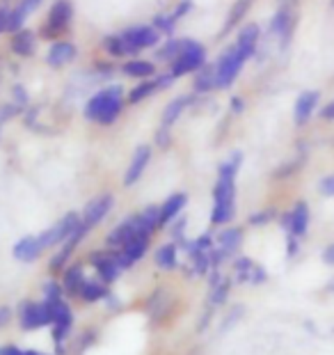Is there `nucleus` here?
<instances>
[{
  "label": "nucleus",
  "instance_id": "1",
  "mask_svg": "<svg viewBox=\"0 0 334 355\" xmlns=\"http://www.w3.org/2000/svg\"><path fill=\"white\" fill-rule=\"evenodd\" d=\"M126 108V89L121 83H108L94 89L82 105V117L98 126H112Z\"/></svg>",
  "mask_w": 334,
  "mask_h": 355
},
{
  "label": "nucleus",
  "instance_id": "2",
  "mask_svg": "<svg viewBox=\"0 0 334 355\" xmlns=\"http://www.w3.org/2000/svg\"><path fill=\"white\" fill-rule=\"evenodd\" d=\"M73 3L71 0H53L46 19L39 24V30H37V37L39 42H55V40H64L69 35L71 24H73Z\"/></svg>",
  "mask_w": 334,
  "mask_h": 355
},
{
  "label": "nucleus",
  "instance_id": "3",
  "mask_svg": "<svg viewBox=\"0 0 334 355\" xmlns=\"http://www.w3.org/2000/svg\"><path fill=\"white\" fill-rule=\"evenodd\" d=\"M249 60L243 53L229 44L225 51L218 53V58L213 60V69H216V89H231L236 85V80L240 76L243 67Z\"/></svg>",
  "mask_w": 334,
  "mask_h": 355
},
{
  "label": "nucleus",
  "instance_id": "4",
  "mask_svg": "<svg viewBox=\"0 0 334 355\" xmlns=\"http://www.w3.org/2000/svg\"><path fill=\"white\" fill-rule=\"evenodd\" d=\"M209 62L206 55V46L200 40H193V37H184V49H181L179 58L167 67V71L172 73L174 78H186L193 76L195 71H200L204 64Z\"/></svg>",
  "mask_w": 334,
  "mask_h": 355
},
{
  "label": "nucleus",
  "instance_id": "5",
  "mask_svg": "<svg viewBox=\"0 0 334 355\" xmlns=\"http://www.w3.org/2000/svg\"><path fill=\"white\" fill-rule=\"evenodd\" d=\"M295 26H298L295 5L279 3L277 10L272 12L265 33H268V37H272V40H277V49L279 51H286L288 46H291V40L295 35Z\"/></svg>",
  "mask_w": 334,
  "mask_h": 355
},
{
  "label": "nucleus",
  "instance_id": "6",
  "mask_svg": "<svg viewBox=\"0 0 334 355\" xmlns=\"http://www.w3.org/2000/svg\"><path fill=\"white\" fill-rule=\"evenodd\" d=\"M121 40L126 44V53L128 58L140 55L144 51H154L158 44L163 42V37L156 33V28L151 24H133L121 30Z\"/></svg>",
  "mask_w": 334,
  "mask_h": 355
},
{
  "label": "nucleus",
  "instance_id": "7",
  "mask_svg": "<svg viewBox=\"0 0 334 355\" xmlns=\"http://www.w3.org/2000/svg\"><path fill=\"white\" fill-rule=\"evenodd\" d=\"M19 321H21V328L33 332V330H39L44 326H51L53 323V309L51 305L42 303H33V300H26L21 303L19 307Z\"/></svg>",
  "mask_w": 334,
  "mask_h": 355
},
{
  "label": "nucleus",
  "instance_id": "8",
  "mask_svg": "<svg viewBox=\"0 0 334 355\" xmlns=\"http://www.w3.org/2000/svg\"><path fill=\"white\" fill-rule=\"evenodd\" d=\"M76 58H78V46L64 37V40H55V42L49 44L46 55H44V62H46L49 69L60 71V69H67L69 64H73Z\"/></svg>",
  "mask_w": 334,
  "mask_h": 355
},
{
  "label": "nucleus",
  "instance_id": "9",
  "mask_svg": "<svg viewBox=\"0 0 334 355\" xmlns=\"http://www.w3.org/2000/svg\"><path fill=\"white\" fill-rule=\"evenodd\" d=\"M80 225V214H76V211H69V214H64L55 225H51L46 232L39 234V241L44 245V250L46 248H55V245H62L67 239H69V234Z\"/></svg>",
  "mask_w": 334,
  "mask_h": 355
},
{
  "label": "nucleus",
  "instance_id": "10",
  "mask_svg": "<svg viewBox=\"0 0 334 355\" xmlns=\"http://www.w3.org/2000/svg\"><path fill=\"white\" fill-rule=\"evenodd\" d=\"M7 46H10L12 55L19 58V60L35 58L37 46H39V37H37V30L28 28V26L21 28L19 33L10 35V40H7Z\"/></svg>",
  "mask_w": 334,
  "mask_h": 355
},
{
  "label": "nucleus",
  "instance_id": "11",
  "mask_svg": "<svg viewBox=\"0 0 334 355\" xmlns=\"http://www.w3.org/2000/svg\"><path fill=\"white\" fill-rule=\"evenodd\" d=\"M89 234V227L85 223L80 220V225L76 227L71 234H69V239L64 241L62 245H60V250H58V254L53 257L51 259V263H49V268H51V273H60V270H64V266H67V261H69V257L76 252V248H78L80 243H82V239H85Z\"/></svg>",
  "mask_w": 334,
  "mask_h": 355
},
{
  "label": "nucleus",
  "instance_id": "12",
  "mask_svg": "<svg viewBox=\"0 0 334 355\" xmlns=\"http://www.w3.org/2000/svg\"><path fill=\"white\" fill-rule=\"evenodd\" d=\"M318 103H321V92L318 89H302L293 103V124L300 128L307 126L311 117H314Z\"/></svg>",
  "mask_w": 334,
  "mask_h": 355
},
{
  "label": "nucleus",
  "instance_id": "13",
  "mask_svg": "<svg viewBox=\"0 0 334 355\" xmlns=\"http://www.w3.org/2000/svg\"><path fill=\"white\" fill-rule=\"evenodd\" d=\"M44 3H46V0H17V3L12 5V10H10V17H7L5 35H14V33H19L21 28H26L28 19L33 17V14L39 12V7Z\"/></svg>",
  "mask_w": 334,
  "mask_h": 355
},
{
  "label": "nucleus",
  "instance_id": "14",
  "mask_svg": "<svg viewBox=\"0 0 334 355\" xmlns=\"http://www.w3.org/2000/svg\"><path fill=\"white\" fill-rule=\"evenodd\" d=\"M138 234H147V232L140 227L138 214H135V216L124 218V220H121L117 227L108 234V239H105V245L112 248V250H121V248H124L133 236H138ZM149 236H151V234H149Z\"/></svg>",
  "mask_w": 334,
  "mask_h": 355
},
{
  "label": "nucleus",
  "instance_id": "15",
  "mask_svg": "<svg viewBox=\"0 0 334 355\" xmlns=\"http://www.w3.org/2000/svg\"><path fill=\"white\" fill-rule=\"evenodd\" d=\"M261 40H263V30L259 24H243L236 30V42H234V46H236L247 60H252L261 46Z\"/></svg>",
  "mask_w": 334,
  "mask_h": 355
},
{
  "label": "nucleus",
  "instance_id": "16",
  "mask_svg": "<svg viewBox=\"0 0 334 355\" xmlns=\"http://www.w3.org/2000/svg\"><path fill=\"white\" fill-rule=\"evenodd\" d=\"M49 305V303H46ZM53 309V342L55 344H64V339L71 335V326H73V312L71 307L64 303V300H60V303H53L51 305Z\"/></svg>",
  "mask_w": 334,
  "mask_h": 355
},
{
  "label": "nucleus",
  "instance_id": "17",
  "mask_svg": "<svg viewBox=\"0 0 334 355\" xmlns=\"http://www.w3.org/2000/svg\"><path fill=\"white\" fill-rule=\"evenodd\" d=\"M119 73L131 80H147V78H154L158 73V64L154 60L142 58V55L126 58L124 62L119 64Z\"/></svg>",
  "mask_w": 334,
  "mask_h": 355
},
{
  "label": "nucleus",
  "instance_id": "18",
  "mask_svg": "<svg viewBox=\"0 0 334 355\" xmlns=\"http://www.w3.org/2000/svg\"><path fill=\"white\" fill-rule=\"evenodd\" d=\"M112 204H115V195H110V193L98 195V198L89 200L85 204V209H82V214H80V220L85 223L89 230H92L94 225H98L105 216L110 214Z\"/></svg>",
  "mask_w": 334,
  "mask_h": 355
},
{
  "label": "nucleus",
  "instance_id": "19",
  "mask_svg": "<svg viewBox=\"0 0 334 355\" xmlns=\"http://www.w3.org/2000/svg\"><path fill=\"white\" fill-rule=\"evenodd\" d=\"M200 101V96H195L193 92L191 94H179V96H174L172 101H167L165 103V108L161 112V126H167V128H172L174 124L179 122L181 117H184V112L188 108H193V105Z\"/></svg>",
  "mask_w": 334,
  "mask_h": 355
},
{
  "label": "nucleus",
  "instance_id": "20",
  "mask_svg": "<svg viewBox=\"0 0 334 355\" xmlns=\"http://www.w3.org/2000/svg\"><path fill=\"white\" fill-rule=\"evenodd\" d=\"M151 154H154V149H151L149 145H138V147H135V152L131 156V163H128L126 175H124V186L126 188L135 186L142 179L144 170H147L149 163H151Z\"/></svg>",
  "mask_w": 334,
  "mask_h": 355
},
{
  "label": "nucleus",
  "instance_id": "21",
  "mask_svg": "<svg viewBox=\"0 0 334 355\" xmlns=\"http://www.w3.org/2000/svg\"><path fill=\"white\" fill-rule=\"evenodd\" d=\"M89 263L96 268L98 277H101V282L105 284H112L121 273V268L117 266L115 254L112 252H92L89 254Z\"/></svg>",
  "mask_w": 334,
  "mask_h": 355
},
{
  "label": "nucleus",
  "instance_id": "22",
  "mask_svg": "<svg viewBox=\"0 0 334 355\" xmlns=\"http://www.w3.org/2000/svg\"><path fill=\"white\" fill-rule=\"evenodd\" d=\"M234 273H236L238 282H249V284H261L268 279L265 268L259 266V263H254L252 259H247V257H238V259L234 261Z\"/></svg>",
  "mask_w": 334,
  "mask_h": 355
},
{
  "label": "nucleus",
  "instance_id": "23",
  "mask_svg": "<svg viewBox=\"0 0 334 355\" xmlns=\"http://www.w3.org/2000/svg\"><path fill=\"white\" fill-rule=\"evenodd\" d=\"M193 94L195 96H209L211 92H216V69H213V62H206L202 67L200 71L193 73Z\"/></svg>",
  "mask_w": 334,
  "mask_h": 355
},
{
  "label": "nucleus",
  "instance_id": "24",
  "mask_svg": "<svg viewBox=\"0 0 334 355\" xmlns=\"http://www.w3.org/2000/svg\"><path fill=\"white\" fill-rule=\"evenodd\" d=\"M181 49H184V37H167V40H163L154 49V58H151V60H154L156 64L170 67L174 60L179 58Z\"/></svg>",
  "mask_w": 334,
  "mask_h": 355
},
{
  "label": "nucleus",
  "instance_id": "25",
  "mask_svg": "<svg viewBox=\"0 0 334 355\" xmlns=\"http://www.w3.org/2000/svg\"><path fill=\"white\" fill-rule=\"evenodd\" d=\"M213 207L236 209V179L218 177L216 186H213Z\"/></svg>",
  "mask_w": 334,
  "mask_h": 355
},
{
  "label": "nucleus",
  "instance_id": "26",
  "mask_svg": "<svg viewBox=\"0 0 334 355\" xmlns=\"http://www.w3.org/2000/svg\"><path fill=\"white\" fill-rule=\"evenodd\" d=\"M252 5H254V0H234V5L229 7V14H227V19H225V28L220 35L222 37L229 35L245 24V17L249 14V10H252Z\"/></svg>",
  "mask_w": 334,
  "mask_h": 355
},
{
  "label": "nucleus",
  "instance_id": "27",
  "mask_svg": "<svg viewBox=\"0 0 334 355\" xmlns=\"http://www.w3.org/2000/svg\"><path fill=\"white\" fill-rule=\"evenodd\" d=\"M186 204H188L186 193H172L170 198L161 204V227H167L172 220H177L181 216V211L186 209Z\"/></svg>",
  "mask_w": 334,
  "mask_h": 355
},
{
  "label": "nucleus",
  "instance_id": "28",
  "mask_svg": "<svg viewBox=\"0 0 334 355\" xmlns=\"http://www.w3.org/2000/svg\"><path fill=\"white\" fill-rule=\"evenodd\" d=\"M291 216V225H288V232L286 234H293V236H305L307 230H309V204L305 200L295 202V207L288 211Z\"/></svg>",
  "mask_w": 334,
  "mask_h": 355
},
{
  "label": "nucleus",
  "instance_id": "29",
  "mask_svg": "<svg viewBox=\"0 0 334 355\" xmlns=\"http://www.w3.org/2000/svg\"><path fill=\"white\" fill-rule=\"evenodd\" d=\"M44 252V245L39 236H24L21 241H17V245H14V259L19 261H35L37 257H39Z\"/></svg>",
  "mask_w": 334,
  "mask_h": 355
},
{
  "label": "nucleus",
  "instance_id": "30",
  "mask_svg": "<svg viewBox=\"0 0 334 355\" xmlns=\"http://www.w3.org/2000/svg\"><path fill=\"white\" fill-rule=\"evenodd\" d=\"M154 94H158V87H156L154 78L138 80L131 89H126V105H140L147 99H151Z\"/></svg>",
  "mask_w": 334,
  "mask_h": 355
},
{
  "label": "nucleus",
  "instance_id": "31",
  "mask_svg": "<svg viewBox=\"0 0 334 355\" xmlns=\"http://www.w3.org/2000/svg\"><path fill=\"white\" fill-rule=\"evenodd\" d=\"M98 46H101V53L105 58L110 60H126L128 53H126V44L121 40L119 33H108L101 37V42H98Z\"/></svg>",
  "mask_w": 334,
  "mask_h": 355
},
{
  "label": "nucleus",
  "instance_id": "32",
  "mask_svg": "<svg viewBox=\"0 0 334 355\" xmlns=\"http://www.w3.org/2000/svg\"><path fill=\"white\" fill-rule=\"evenodd\" d=\"M149 234H138V236H133L128 243L121 248V252H124V257L128 261H131V266L133 263H138L144 254H147V248H149Z\"/></svg>",
  "mask_w": 334,
  "mask_h": 355
},
{
  "label": "nucleus",
  "instance_id": "33",
  "mask_svg": "<svg viewBox=\"0 0 334 355\" xmlns=\"http://www.w3.org/2000/svg\"><path fill=\"white\" fill-rule=\"evenodd\" d=\"M154 261H156V266L163 268V270L177 268V263H179V245L177 243H163L154 252Z\"/></svg>",
  "mask_w": 334,
  "mask_h": 355
},
{
  "label": "nucleus",
  "instance_id": "34",
  "mask_svg": "<svg viewBox=\"0 0 334 355\" xmlns=\"http://www.w3.org/2000/svg\"><path fill=\"white\" fill-rule=\"evenodd\" d=\"M85 282H87V279H85V273H82L80 266H69L64 270L62 289L67 291V296H78Z\"/></svg>",
  "mask_w": 334,
  "mask_h": 355
},
{
  "label": "nucleus",
  "instance_id": "35",
  "mask_svg": "<svg viewBox=\"0 0 334 355\" xmlns=\"http://www.w3.org/2000/svg\"><path fill=\"white\" fill-rule=\"evenodd\" d=\"M138 220H140V227L147 234H154L156 230H161V207H156V204L144 207L138 214Z\"/></svg>",
  "mask_w": 334,
  "mask_h": 355
},
{
  "label": "nucleus",
  "instance_id": "36",
  "mask_svg": "<svg viewBox=\"0 0 334 355\" xmlns=\"http://www.w3.org/2000/svg\"><path fill=\"white\" fill-rule=\"evenodd\" d=\"M151 26L156 28V33L163 37V40H167V37H174V33H177L179 28V21H174V17L170 14V10L165 12H158L154 19H151Z\"/></svg>",
  "mask_w": 334,
  "mask_h": 355
},
{
  "label": "nucleus",
  "instance_id": "37",
  "mask_svg": "<svg viewBox=\"0 0 334 355\" xmlns=\"http://www.w3.org/2000/svg\"><path fill=\"white\" fill-rule=\"evenodd\" d=\"M108 286H105V282H101V279H98V282H85L82 284V289H80V293L78 296L85 300V303H98V300H105L108 298Z\"/></svg>",
  "mask_w": 334,
  "mask_h": 355
},
{
  "label": "nucleus",
  "instance_id": "38",
  "mask_svg": "<svg viewBox=\"0 0 334 355\" xmlns=\"http://www.w3.org/2000/svg\"><path fill=\"white\" fill-rule=\"evenodd\" d=\"M240 165H243V152H231V156L227 158V161L218 165V177L236 179V175L240 172Z\"/></svg>",
  "mask_w": 334,
  "mask_h": 355
},
{
  "label": "nucleus",
  "instance_id": "39",
  "mask_svg": "<svg viewBox=\"0 0 334 355\" xmlns=\"http://www.w3.org/2000/svg\"><path fill=\"white\" fill-rule=\"evenodd\" d=\"M191 257V263H193V273L195 275H209V270H213L211 266V252H193L188 254Z\"/></svg>",
  "mask_w": 334,
  "mask_h": 355
},
{
  "label": "nucleus",
  "instance_id": "40",
  "mask_svg": "<svg viewBox=\"0 0 334 355\" xmlns=\"http://www.w3.org/2000/svg\"><path fill=\"white\" fill-rule=\"evenodd\" d=\"M305 158L307 154H298V158H293V161H288L284 165H279V168L272 172V177L275 179H288V177H293L295 172H298L302 168V163H305Z\"/></svg>",
  "mask_w": 334,
  "mask_h": 355
},
{
  "label": "nucleus",
  "instance_id": "41",
  "mask_svg": "<svg viewBox=\"0 0 334 355\" xmlns=\"http://www.w3.org/2000/svg\"><path fill=\"white\" fill-rule=\"evenodd\" d=\"M10 101L17 103L21 110H26L28 105H30V92H28V87H26L21 80H17V83H14V85L10 87Z\"/></svg>",
  "mask_w": 334,
  "mask_h": 355
},
{
  "label": "nucleus",
  "instance_id": "42",
  "mask_svg": "<svg viewBox=\"0 0 334 355\" xmlns=\"http://www.w3.org/2000/svg\"><path fill=\"white\" fill-rule=\"evenodd\" d=\"M277 218H279V211L268 207V209H261V211H256V214L249 216V225H252V227H263V225L277 220Z\"/></svg>",
  "mask_w": 334,
  "mask_h": 355
},
{
  "label": "nucleus",
  "instance_id": "43",
  "mask_svg": "<svg viewBox=\"0 0 334 355\" xmlns=\"http://www.w3.org/2000/svg\"><path fill=\"white\" fill-rule=\"evenodd\" d=\"M64 296V289H62V284H58V279H49L46 284H44V303H60Z\"/></svg>",
  "mask_w": 334,
  "mask_h": 355
},
{
  "label": "nucleus",
  "instance_id": "44",
  "mask_svg": "<svg viewBox=\"0 0 334 355\" xmlns=\"http://www.w3.org/2000/svg\"><path fill=\"white\" fill-rule=\"evenodd\" d=\"M24 115V110L19 108L14 101H3L0 103V128H3L5 124H10L12 119H17Z\"/></svg>",
  "mask_w": 334,
  "mask_h": 355
},
{
  "label": "nucleus",
  "instance_id": "45",
  "mask_svg": "<svg viewBox=\"0 0 334 355\" xmlns=\"http://www.w3.org/2000/svg\"><path fill=\"white\" fill-rule=\"evenodd\" d=\"M193 10H195V0H177L170 7V14L174 17V21H184Z\"/></svg>",
  "mask_w": 334,
  "mask_h": 355
},
{
  "label": "nucleus",
  "instance_id": "46",
  "mask_svg": "<svg viewBox=\"0 0 334 355\" xmlns=\"http://www.w3.org/2000/svg\"><path fill=\"white\" fill-rule=\"evenodd\" d=\"M167 227H170V234H172V239H174V241H181V239L186 236L188 218H186V216H179L177 220H172L170 225H167Z\"/></svg>",
  "mask_w": 334,
  "mask_h": 355
},
{
  "label": "nucleus",
  "instance_id": "47",
  "mask_svg": "<svg viewBox=\"0 0 334 355\" xmlns=\"http://www.w3.org/2000/svg\"><path fill=\"white\" fill-rule=\"evenodd\" d=\"M154 142H156V147H161V149L172 147V128L158 126L156 128V135H154Z\"/></svg>",
  "mask_w": 334,
  "mask_h": 355
},
{
  "label": "nucleus",
  "instance_id": "48",
  "mask_svg": "<svg viewBox=\"0 0 334 355\" xmlns=\"http://www.w3.org/2000/svg\"><path fill=\"white\" fill-rule=\"evenodd\" d=\"M154 80H156L158 92H167V89L174 87V83H177V78H174L170 71H158L154 76Z\"/></svg>",
  "mask_w": 334,
  "mask_h": 355
},
{
  "label": "nucleus",
  "instance_id": "49",
  "mask_svg": "<svg viewBox=\"0 0 334 355\" xmlns=\"http://www.w3.org/2000/svg\"><path fill=\"white\" fill-rule=\"evenodd\" d=\"M245 108H247L245 96H240V94H234V96H229V112H231V115L240 117L243 112H245Z\"/></svg>",
  "mask_w": 334,
  "mask_h": 355
},
{
  "label": "nucleus",
  "instance_id": "50",
  "mask_svg": "<svg viewBox=\"0 0 334 355\" xmlns=\"http://www.w3.org/2000/svg\"><path fill=\"white\" fill-rule=\"evenodd\" d=\"M318 193L323 195V198H334V175H328L321 179V184H318Z\"/></svg>",
  "mask_w": 334,
  "mask_h": 355
},
{
  "label": "nucleus",
  "instance_id": "51",
  "mask_svg": "<svg viewBox=\"0 0 334 355\" xmlns=\"http://www.w3.org/2000/svg\"><path fill=\"white\" fill-rule=\"evenodd\" d=\"M318 117H321L323 122H328V124L334 122V96H332V99H330L328 103L323 105L321 110H318Z\"/></svg>",
  "mask_w": 334,
  "mask_h": 355
},
{
  "label": "nucleus",
  "instance_id": "52",
  "mask_svg": "<svg viewBox=\"0 0 334 355\" xmlns=\"http://www.w3.org/2000/svg\"><path fill=\"white\" fill-rule=\"evenodd\" d=\"M298 250H300V241H298V236H293V234H286V254L293 257L298 254Z\"/></svg>",
  "mask_w": 334,
  "mask_h": 355
},
{
  "label": "nucleus",
  "instance_id": "53",
  "mask_svg": "<svg viewBox=\"0 0 334 355\" xmlns=\"http://www.w3.org/2000/svg\"><path fill=\"white\" fill-rule=\"evenodd\" d=\"M10 10H12V5L0 3V35H5V30H7V17H10Z\"/></svg>",
  "mask_w": 334,
  "mask_h": 355
},
{
  "label": "nucleus",
  "instance_id": "54",
  "mask_svg": "<svg viewBox=\"0 0 334 355\" xmlns=\"http://www.w3.org/2000/svg\"><path fill=\"white\" fill-rule=\"evenodd\" d=\"M0 355H26L21 349H17V346L7 344V346H0Z\"/></svg>",
  "mask_w": 334,
  "mask_h": 355
},
{
  "label": "nucleus",
  "instance_id": "55",
  "mask_svg": "<svg viewBox=\"0 0 334 355\" xmlns=\"http://www.w3.org/2000/svg\"><path fill=\"white\" fill-rule=\"evenodd\" d=\"M323 261L328 263V266H334V243L323 250Z\"/></svg>",
  "mask_w": 334,
  "mask_h": 355
},
{
  "label": "nucleus",
  "instance_id": "56",
  "mask_svg": "<svg viewBox=\"0 0 334 355\" xmlns=\"http://www.w3.org/2000/svg\"><path fill=\"white\" fill-rule=\"evenodd\" d=\"M10 316H12L10 307H0V328H3L7 321H10Z\"/></svg>",
  "mask_w": 334,
  "mask_h": 355
},
{
  "label": "nucleus",
  "instance_id": "57",
  "mask_svg": "<svg viewBox=\"0 0 334 355\" xmlns=\"http://www.w3.org/2000/svg\"><path fill=\"white\" fill-rule=\"evenodd\" d=\"M64 344H55V355H64Z\"/></svg>",
  "mask_w": 334,
  "mask_h": 355
},
{
  "label": "nucleus",
  "instance_id": "58",
  "mask_svg": "<svg viewBox=\"0 0 334 355\" xmlns=\"http://www.w3.org/2000/svg\"><path fill=\"white\" fill-rule=\"evenodd\" d=\"M26 355H46V353H37V351H24Z\"/></svg>",
  "mask_w": 334,
  "mask_h": 355
},
{
  "label": "nucleus",
  "instance_id": "59",
  "mask_svg": "<svg viewBox=\"0 0 334 355\" xmlns=\"http://www.w3.org/2000/svg\"><path fill=\"white\" fill-rule=\"evenodd\" d=\"M0 3H3V5H14L17 0H0Z\"/></svg>",
  "mask_w": 334,
  "mask_h": 355
},
{
  "label": "nucleus",
  "instance_id": "60",
  "mask_svg": "<svg viewBox=\"0 0 334 355\" xmlns=\"http://www.w3.org/2000/svg\"><path fill=\"white\" fill-rule=\"evenodd\" d=\"M0 142H3V128H0Z\"/></svg>",
  "mask_w": 334,
  "mask_h": 355
},
{
  "label": "nucleus",
  "instance_id": "61",
  "mask_svg": "<svg viewBox=\"0 0 334 355\" xmlns=\"http://www.w3.org/2000/svg\"><path fill=\"white\" fill-rule=\"evenodd\" d=\"M0 80H3V69H0Z\"/></svg>",
  "mask_w": 334,
  "mask_h": 355
},
{
  "label": "nucleus",
  "instance_id": "62",
  "mask_svg": "<svg viewBox=\"0 0 334 355\" xmlns=\"http://www.w3.org/2000/svg\"><path fill=\"white\" fill-rule=\"evenodd\" d=\"M332 7H334V0H332Z\"/></svg>",
  "mask_w": 334,
  "mask_h": 355
}]
</instances>
